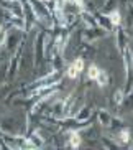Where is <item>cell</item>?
I'll list each match as a JSON object with an SVG mask.
<instances>
[{
	"label": "cell",
	"mask_w": 133,
	"mask_h": 150,
	"mask_svg": "<svg viewBox=\"0 0 133 150\" xmlns=\"http://www.w3.org/2000/svg\"><path fill=\"white\" fill-rule=\"evenodd\" d=\"M99 73H100V69H99L97 66H89V71H87V76H89V79H95L99 76Z\"/></svg>",
	"instance_id": "cell-1"
},
{
	"label": "cell",
	"mask_w": 133,
	"mask_h": 150,
	"mask_svg": "<svg viewBox=\"0 0 133 150\" xmlns=\"http://www.w3.org/2000/svg\"><path fill=\"white\" fill-rule=\"evenodd\" d=\"M108 18H110V22L113 23V25H120V22H122V20H120V13L117 10L110 12V13H108Z\"/></svg>",
	"instance_id": "cell-2"
},
{
	"label": "cell",
	"mask_w": 133,
	"mask_h": 150,
	"mask_svg": "<svg viewBox=\"0 0 133 150\" xmlns=\"http://www.w3.org/2000/svg\"><path fill=\"white\" fill-rule=\"evenodd\" d=\"M95 81L99 83V86H105V84L108 83V78H107V74L104 73V71H100V73H99V76L95 78Z\"/></svg>",
	"instance_id": "cell-3"
},
{
	"label": "cell",
	"mask_w": 133,
	"mask_h": 150,
	"mask_svg": "<svg viewBox=\"0 0 133 150\" xmlns=\"http://www.w3.org/2000/svg\"><path fill=\"white\" fill-rule=\"evenodd\" d=\"M72 66H74L76 69H77V71L80 73V71L84 69V61H82V58H77V59H74V63H72Z\"/></svg>",
	"instance_id": "cell-4"
},
{
	"label": "cell",
	"mask_w": 133,
	"mask_h": 150,
	"mask_svg": "<svg viewBox=\"0 0 133 150\" xmlns=\"http://www.w3.org/2000/svg\"><path fill=\"white\" fill-rule=\"evenodd\" d=\"M77 74H79V71L76 69V68L72 66V64H71L69 68H67V76H69V78H72V79H74V78H77Z\"/></svg>",
	"instance_id": "cell-5"
},
{
	"label": "cell",
	"mask_w": 133,
	"mask_h": 150,
	"mask_svg": "<svg viewBox=\"0 0 133 150\" xmlns=\"http://www.w3.org/2000/svg\"><path fill=\"white\" fill-rule=\"evenodd\" d=\"M80 144V137L77 134H72L71 135V147H77Z\"/></svg>",
	"instance_id": "cell-6"
},
{
	"label": "cell",
	"mask_w": 133,
	"mask_h": 150,
	"mask_svg": "<svg viewBox=\"0 0 133 150\" xmlns=\"http://www.w3.org/2000/svg\"><path fill=\"white\" fill-rule=\"evenodd\" d=\"M130 134H128V130H123V132L120 134V139H122V142H128L130 140Z\"/></svg>",
	"instance_id": "cell-7"
}]
</instances>
